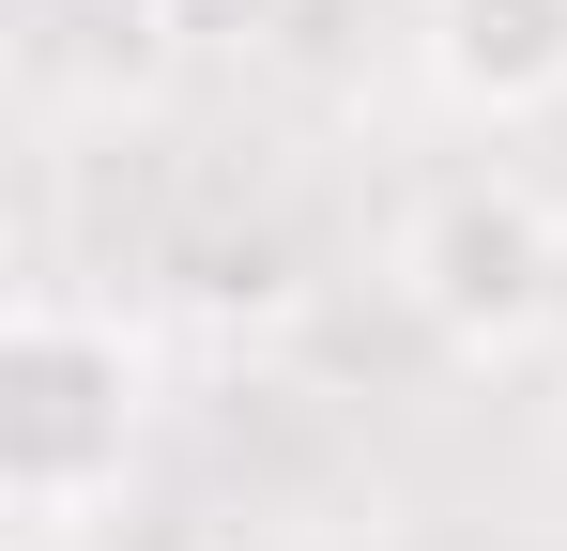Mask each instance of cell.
<instances>
[{"label": "cell", "mask_w": 567, "mask_h": 551, "mask_svg": "<svg viewBox=\"0 0 567 551\" xmlns=\"http://www.w3.org/2000/svg\"><path fill=\"white\" fill-rule=\"evenodd\" d=\"M138 414H154L138 322L78 306V291H16V322H0V521L16 537L93 521L138 459Z\"/></svg>", "instance_id": "cell-1"}, {"label": "cell", "mask_w": 567, "mask_h": 551, "mask_svg": "<svg viewBox=\"0 0 567 551\" xmlns=\"http://www.w3.org/2000/svg\"><path fill=\"white\" fill-rule=\"evenodd\" d=\"M399 306L445 337V353H537L567 322V215L553 184L522 169H461L414 199V230H399Z\"/></svg>", "instance_id": "cell-2"}, {"label": "cell", "mask_w": 567, "mask_h": 551, "mask_svg": "<svg viewBox=\"0 0 567 551\" xmlns=\"http://www.w3.org/2000/svg\"><path fill=\"white\" fill-rule=\"evenodd\" d=\"M414 46H430V92H445L461 123H537V107H567V0H430Z\"/></svg>", "instance_id": "cell-3"}, {"label": "cell", "mask_w": 567, "mask_h": 551, "mask_svg": "<svg viewBox=\"0 0 567 551\" xmlns=\"http://www.w3.org/2000/svg\"><path fill=\"white\" fill-rule=\"evenodd\" d=\"M123 15H169V0H123Z\"/></svg>", "instance_id": "cell-4"}, {"label": "cell", "mask_w": 567, "mask_h": 551, "mask_svg": "<svg viewBox=\"0 0 567 551\" xmlns=\"http://www.w3.org/2000/svg\"><path fill=\"white\" fill-rule=\"evenodd\" d=\"M16 551H62V537H16Z\"/></svg>", "instance_id": "cell-5"}]
</instances>
